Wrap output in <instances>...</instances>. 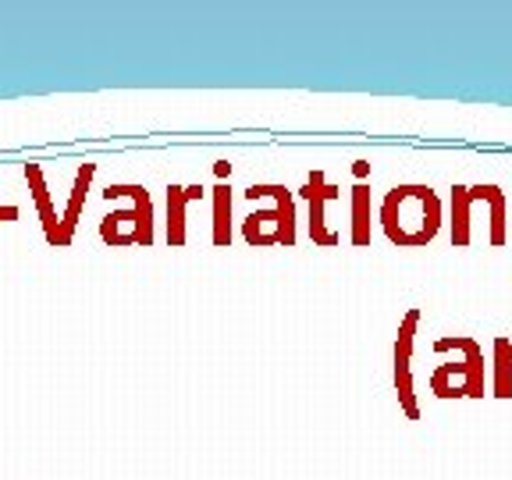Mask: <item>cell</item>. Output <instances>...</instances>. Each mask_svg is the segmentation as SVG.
I'll list each match as a JSON object with an SVG mask.
<instances>
[{"instance_id":"4fadbf2b","label":"cell","mask_w":512,"mask_h":480,"mask_svg":"<svg viewBox=\"0 0 512 480\" xmlns=\"http://www.w3.org/2000/svg\"><path fill=\"white\" fill-rule=\"evenodd\" d=\"M352 175H356V182H367V178H370V164H367V160H356V164H352Z\"/></svg>"},{"instance_id":"6da1fadb","label":"cell","mask_w":512,"mask_h":480,"mask_svg":"<svg viewBox=\"0 0 512 480\" xmlns=\"http://www.w3.org/2000/svg\"><path fill=\"white\" fill-rule=\"evenodd\" d=\"M377 224H381L384 239L392 246L424 249L441 235L445 207H441V196L431 185L406 182L384 192L381 207H377Z\"/></svg>"},{"instance_id":"9a60e30c","label":"cell","mask_w":512,"mask_h":480,"mask_svg":"<svg viewBox=\"0 0 512 480\" xmlns=\"http://www.w3.org/2000/svg\"><path fill=\"white\" fill-rule=\"evenodd\" d=\"M509 345H512V338H509Z\"/></svg>"},{"instance_id":"5bb4252c","label":"cell","mask_w":512,"mask_h":480,"mask_svg":"<svg viewBox=\"0 0 512 480\" xmlns=\"http://www.w3.org/2000/svg\"><path fill=\"white\" fill-rule=\"evenodd\" d=\"M228 175H232V164H228V160H221V164H217V178L224 182Z\"/></svg>"},{"instance_id":"7c38bea8","label":"cell","mask_w":512,"mask_h":480,"mask_svg":"<svg viewBox=\"0 0 512 480\" xmlns=\"http://www.w3.org/2000/svg\"><path fill=\"white\" fill-rule=\"evenodd\" d=\"M232 235V189L221 182L214 189V232H210V239H214V246H232Z\"/></svg>"},{"instance_id":"7a4b0ae2","label":"cell","mask_w":512,"mask_h":480,"mask_svg":"<svg viewBox=\"0 0 512 480\" xmlns=\"http://www.w3.org/2000/svg\"><path fill=\"white\" fill-rule=\"evenodd\" d=\"M484 214L488 221V242L491 246H505L509 239V200H505L502 185L495 182H477V185H452L448 196V239L456 249H466L473 242V224Z\"/></svg>"},{"instance_id":"5b68a950","label":"cell","mask_w":512,"mask_h":480,"mask_svg":"<svg viewBox=\"0 0 512 480\" xmlns=\"http://www.w3.org/2000/svg\"><path fill=\"white\" fill-rule=\"evenodd\" d=\"M264 196H271V210H253L242 221V239L249 246H296V192L281 182H256Z\"/></svg>"},{"instance_id":"9c48e42d","label":"cell","mask_w":512,"mask_h":480,"mask_svg":"<svg viewBox=\"0 0 512 480\" xmlns=\"http://www.w3.org/2000/svg\"><path fill=\"white\" fill-rule=\"evenodd\" d=\"M349 242L352 246H370L374 239V207H370V185L356 182L349 192Z\"/></svg>"},{"instance_id":"30bf717a","label":"cell","mask_w":512,"mask_h":480,"mask_svg":"<svg viewBox=\"0 0 512 480\" xmlns=\"http://www.w3.org/2000/svg\"><path fill=\"white\" fill-rule=\"evenodd\" d=\"M491 395L512 399V349L505 335H498L491 345Z\"/></svg>"},{"instance_id":"277c9868","label":"cell","mask_w":512,"mask_h":480,"mask_svg":"<svg viewBox=\"0 0 512 480\" xmlns=\"http://www.w3.org/2000/svg\"><path fill=\"white\" fill-rule=\"evenodd\" d=\"M104 196L107 200L128 196L132 207L107 214L100 221V239L107 246H153V200L150 192H146V185L118 182V185H107Z\"/></svg>"},{"instance_id":"8fae6325","label":"cell","mask_w":512,"mask_h":480,"mask_svg":"<svg viewBox=\"0 0 512 480\" xmlns=\"http://www.w3.org/2000/svg\"><path fill=\"white\" fill-rule=\"evenodd\" d=\"M96 175V164H86V168L75 175V189H72V200H68V207H64V217H61V232H57V246H64V242L72 239L75 224H79V214H82V203H86V192H89V182H93Z\"/></svg>"},{"instance_id":"52a82bcc","label":"cell","mask_w":512,"mask_h":480,"mask_svg":"<svg viewBox=\"0 0 512 480\" xmlns=\"http://www.w3.org/2000/svg\"><path fill=\"white\" fill-rule=\"evenodd\" d=\"M299 196H303L306 210H310V214H306V228H310L313 246H324V249L338 246L342 235L328 224V207L342 200V189H338L335 182H328L324 171H310V175H306V185L299 189Z\"/></svg>"},{"instance_id":"ba28073f","label":"cell","mask_w":512,"mask_h":480,"mask_svg":"<svg viewBox=\"0 0 512 480\" xmlns=\"http://www.w3.org/2000/svg\"><path fill=\"white\" fill-rule=\"evenodd\" d=\"M203 200V185H168V242L185 246L189 239V207Z\"/></svg>"},{"instance_id":"3957f363","label":"cell","mask_w":512,"mask_h":480,"mask_svg":"<svg viewBox=\"0 0 512 480\" xmlns=\"http://www.w3.org/2000/svg\"><path fill=\"white\" fill-rule=\"evenodd\" d=\"M438 356H452L431 374V392L438 399H484L491 395V377L484 367V349L470 335H445L434 342Z\"/></svg>"},{"instance_id":"8992f818","label":"cell","mask_w":512,"mask_h":480,"mask_svg":"<svg viewBox=\"0 0 512 480\" xmlns=\"http://www.w3.org/2000/svg\"><path fill=\"white\" fill-rule=\"evenodd\" d=\"M416 331H420V310H409L399 320V335L392 349V384L395 399L406 420H420V402H416V381H413V352H416Z\"/></svg>"}]
</instances>
